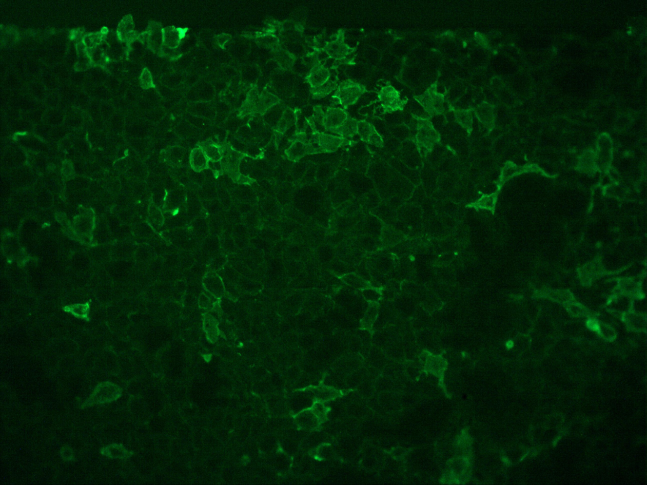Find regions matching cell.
<instances>
[{
	"label": "cell",
	"mask_w": 647,
	"mask_h": 485,
	"mask_svg": "<svg viewBox=\"0 0 647 485\" xmlns=\"http://www.w3.org/2000/svg\"><path fill=\"white\" fill-rule=\"evenodd\" d=\"M365 87L359 83L348 80L343 82L338 86L337 91L332 99L337 100L338 104L345 108L356 104L360 96L364 93Z\"/></svg>",
	"instance_id": "cell-1"
},
{
	"label": "cell",
	"mask_w": 647,
	"mask_h": 485,
	"mask_svg": "<svg viewBox=\"0 0 647 485\" xmlns=\"http://www.w3.org/2000/svg\"><path fill=\"white\" fill-rule=\"evenodd\" d=\"M122 391L119 386L111 382H104L95 387L85 404L86 406L93 404H105L118 399L121 396Z\"/></svg>",
	"instance_id": "cell-2"
},
{
	"label": "cell",
	"mask_w": 647,
	"mask_h": 485,
	"mask_svg": "<svg viewBox=\"0 0 647 485\" xmlns=\"http://www.w3.org/2000/svg\"><path fill=\"white\" fill-rule=\"evenodd\" d=\"M324 50L330 57L335 59H342L352 52V49L344 42L343 35L338 32V35L335 40L327 43Z\"/></svg>",
	"instance_id": "cell-3"
},
{
	"label": "cell",
	"mask_w": 647,
	"mask_h": 485,
	"mask_svg": "<svg viewBox=\"0 0 647 485\" xmlns=\"http://www.w3.org/2000/svg\"><path fill=\"white\" fill-rule=\"evenodd\" d=\"M347 119V113L343 109L329 108L325 115L324 126L327 130L334 132Z\"/></svg>",
	"instance_id": "cell-4"
},
{
	"label": "cell",
	"mask_w": 647,
	"mask_h": 485,
	"mask_svg": "<svg viewBox=\"0 0 647 485\" xmlns=\"http://www.w3.org/2000/svg\"><path fill=\"white\" fill-rule=\"evenodd\" d=\"M329 77V70L323 65L316 62L308 73L306 80L310 84L311 89H316L328 81Z\"/></svg>",
	"instance_id": "cell-5"
},
{
	"label": "cell",
	"mask_w": 647,
	"mask_h": 485,
	"mask_svg": "<svg viewBox=\"0 0 647 485\" xmlns=\"http://www.w3.org/2000/svg\"><path fill=\"white\" fill-rule=\"evenodd\" d=\"M204 285L207 292L217 298H220L225 292V287L222 280L217 274L211 272L206 275L204 279Z\"/></svg>",
	"instance_id": "cell-6"
},
{
	"label": "cell",
	"mask_w": 647,
	"mask_h": 485,
	"mask_svg": "<svg viewBox=\"0 0 647 485\" xmlns=\"http://www.w3.org/2000/svg\"><path fill=\"white\" fill-rule=\"evenodd\" d=\"M209 160L203 149L201 148L193 149L190 154L189 162L191 167L195 171H202L208 167Z\"/></svg>",
	"instance_id": "cell-7"
},
{
	"label": "cell",
	"mask_w": 647,
	"mask_h": 485,
	"mask_svg": "<svg viewBox=\"0 0 647 485\" xmlns=\"http://www.w3.org/2000/svg\"><path fill=\"white\" fill-rule=\"evenodd\" d=\"M338 88L337 83L332 81H327L323 85L316 89H311V93L313 99L320 100L326 97L331 92Z\"/></svg>",
	"instance_id": "cell-8"
},
{
	"label": "cell",
	"mask_w": 647,
	"mask_h": 485,
	"mask_svg": "<svg viewBox=\"0 0 647 485\" xmlns=\"http://www.w3.org/2000/svg\"><path fill=\"white\" fill-rule=\"evenodd\" d=\"M359 122L356 120L347 119L341 126L336 130L334 132L343 136V137H351L358 132Z\"/></svg>",
	"instance_id": "cell-9"
},
{
	"label": "cell",
	"mask_w": 647,
	"mask_h": 485,
	"mask_svg": "<svg viewBox=\"0 0 647 485\" xmlns=\"http://www.w3.org/2000/svg\"><path fill=\"white\" fill-rule=\"evenodd\" d=\"M127 451L124 450V448L122 445H118L116 444L114 445H110L102 449V453L107 457H112V458H123L125 457L124 455L121 454V452L125 453Z\"/></svg>",
	"instance_id": "cell-10"
},
{
	"label": "cell",
	"mask_w": 647,
	"mask_h": 485,
	"mask_svg": "<svg viewBox=\"0 0 647 485\" xmlns=\"http://www.w3.org/2000/svg\"><path fill=\"white\" fill-rule=\"evenodd\" d=\"M218 324L214 318L210 316L205 320L204 326L205 331H206L207 334L210 335V337H217L218 331Z\"/></svg>",
	"instance_id": "cell-11"
},
{
	"label": "cell",
	"mask_w": 647,
	"mask_h": 485,
	"mask_svg": "<svg viewBox=\"0 0 647 485\" xmlns=\"http://www.w3.org/2000/svg\"><path fill=\"white\" fill-rule=\"evenodd\" d=\"M206 156L211 161H219L222 159V152L217 146H209L203 149Z\"/></svg>",
	"instance_id": "cell-12"
},
{
	"label": "cell",
	"mask_w": 647,
	"mask_h": 485,
	"mask_svg": "<svg viewBox=\"0 0 647 485\" xmlns=\"http://www.w3.org/2000/svg\"><path fill=\"white\" fill-rule=\"evenodd\" d=\"M227 212H228V215H227V217H226V219L230 220L231 222H237V221H240V220H241V217H240V211L237 210V209H232L230 208L229 209V210Z\"/></svg>",
	"instance_id": "cell-13"
},
{
	"label": "cell",
	"mask_w": 647,
	"mask_h": 485,
	"mask_svg": "<svg viewBox=\"0 0 647 485\" xmlns=\"http://www.w3.org/2000/svg\"><path fill=\"white\" fill-rule=\"evenodd\" d=\"M211 298H209V297L207 296L206 294H205V296L204 294L201 296V298L200 299V305L201 307H203V308H207V307L211 306Z\"/></svg>",
	"instance_id": "cell-14"
}]
</instances>
